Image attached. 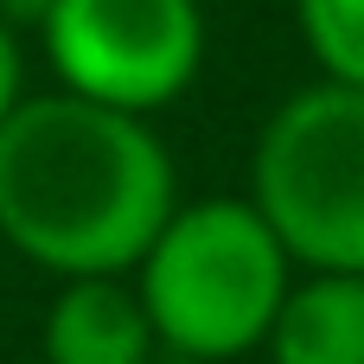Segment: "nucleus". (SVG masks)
I'll return each mask as SVG.
<instances>
[{"label":"nucleus","instance_id":"f257e3e1","mask_svg":"<svg viewBox=\"0 0 364 364\" xmlns=\"http://www.w3.org/2000/svg\"><path fill=\"white\" fill-rule=\"evenodd\" d=\"M179 211V166L147 115L70 90L26 96L0 122V243L83 282L128 275Z\"/></svg>","mask_w":364,"mask_h":364},{"label":"nucleus","instance_id":"423d86ee","mask_svg":"<svg viewBox=\"0 0 364 364\" xmlns=\"http://www.w3.org/2000/svg\"><path fill=\"white\" fill-rule=\"evenodd\" d=\"M269 364H364V275L307 269L288 288L269 339Z\"/></svg>","mask_w":364,"mask_h":364},{"label":"nucleus","instance_id":"f03ea898","mask_svg":"<svg viewBox=\"0 0 364 364\" xmlns=\"http://www.w3.org/2000/svg\"><path fill=\"white\" fill-rule=\"evenodd\" d=\"M294 288V256L250 198H192L166 218L134 269V294L154 339L192 364H230L256 352Z\"/></svg>","mask_w":364,"mask_h":364},{"label":"nucleus","instance_id":"6e6552de","mask_svg":"<svg viewBox=\"0 0 364 364\" xmlns=\"http://www.w3.org/2000/svg\"><path fill=\"white\" fill-rule=\"evenodd\" d=\"M26 102V58H19V26H6L0 13V122Z\"/></svg>","mask_w":364,"mask_h":364},{"label":"nucleus","instance_id":"7ed1b4c3","mask_svg":"<svg viewBox=\"0 0 364 364\" xmlns=\"http://www.w3.org/2000/svg\"><path fill=\"white\" fill-rule=\"evenodd\" d=\"M250 205L301 269L364 275V90L320 77L275 102L256 134Z\"/></svg>","mask_w":364,"mask_h":364},{"label":"nucleus","instance_id":"20e7f679","mask_svg":"<svg viewBox=\"0 0 364 364\" xmlns=\"http://www.w3.org/2000/svg\"><path fill=\"white\" fill-rule=\"evenodd\" d=\"M38 38L58 90L122 115H160L198 83L211 32L198 0H45Z\"/></svg>","mask_w":364,"mask_h":364},{"label":"nucleus","instance_id":"39448f33","mask_svg":"<svg viewBox=\"0 0 364 364\" xmlns=\"http://www.w3.org/2000/svg\"><path fill=\"white\" fill-rule=\"evenodd\" d=\"M154 346V320L122 275L64 282L45 314V364H147Z\"/></svg>","mask_w":364,"mask_h":364},{"label":"nucleus","instance_id":"0eeeda50","mask_svg":"<svg viewBox=\"0 0 364 364\" xmlns=\"http://www.w3.org/2000/svg\"><path fill=\"white\" fill-rule=\"evenodd\" d=\"M294 26L326 83L364 90V0H294Z\"/></svg>","mask_w":364,"mask_h":364}]
</instances>
